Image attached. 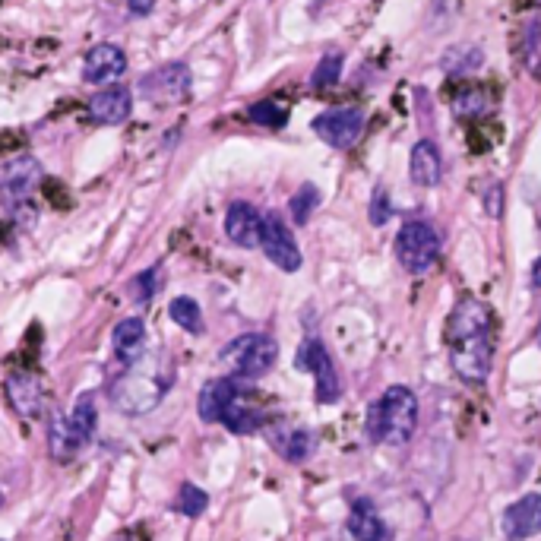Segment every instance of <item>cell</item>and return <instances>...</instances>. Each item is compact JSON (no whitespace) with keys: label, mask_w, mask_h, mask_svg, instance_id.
<instances>
[{"label":"cell","mask_w":541,"mask_h":541,"mask_svg":"<svg viewBox=\"0 0 541 541\" xmlns=\"http://www.w3.org/2000/svg\"><path fill=\"white\" fill-rule=\"evenodd\" d=\"M247 118L254 121V124H260V127H273V130H279V127H285V121H288V111H285L279 102L266 99V102L250 105V108H247Z\"/></svg>","instance_id":"obj_25"},{"label":"cell","mask_w":541,"mask_h":541,"mask_svg":"<svg viewBox=\"0 0 541 541\" xmlns=\"http://www.w3.org/2000/svg\"><path fill=\"white\" fill-rule=\"evenodd\" d=\"M222 424H225L231 434H254V431H260L263 424H266V415L257 412V409H250V405L235 402V405H231V409L225 412Z\"/></svg>","instance_id":"obj_21"},{"label":"cell","mask_w":541,"mask_h":541,"mask_svg":"<svg viewBox=\"0 0 541 541\" xmlns=\"http://www.w3.org/2000/svg\"><path fill=\"white\" fill-rule=\"evenodd\" d=\"M311 127L326 146L349 149L364 130V111L361 108H330V111L317 114Z\"/></svg>","instance_id":"obj_8"},{"label":"cell","mask_w":541,"mask_h":541,"mask_svg":"<svg viewBox=\"0 0 541 541\" xmlns=\"http://www.w3.org/2000/svg\"><path fill=\"white\" fill-rule=\"evenodd\" d=\"M0 541H4V538H0Z\"/></svg>","instance_id":"obj_35"},{"label":"cell","mask_w":541,"mask_h":541,"mask_svg":"<svg viewBox=\"0 0 541 541\" xmlns=\"http://www.w3.org/2000/svg\"><path fill=\"white\" fill-rule=\"evenodd\" d=\"M127 7L130 13H137V16H146L152 7H156V0H127Z\"/></svg>","instance_id":"obj_31"},{"label":"cell","mask_w":541,"mask_h":541,"mask_svg":"<svg viewBox=\"0 0 541 541\" xmlns=\"http://www.w3.org/2000/svg\"><path fill=\"white\" fill-rule=\"evenodd\" d=\"M140 92L149 102H159V105H171V102L187 99V92H190L187 64H165L159 70H152L149 76L140 80Z\"/></svg>","instance_id":"obj_10"},{"label":"cell","mask_w":541,"mask_h":541,"mask_svg":"<svg viewBox=\"0 0 541 541\" xmlns=\"http://www.w3.org/2000/svg\"><path fill=\"white\" fill-rule=\"evenodd\" d=\"M7 402H10V409L16 415H23V418H35L38 412H42V402H45V390H42V383H38V377L26 374V371H16L7 377Z\"/></svg>","instance_id":"obj_16"},{"label":"cell","mask_w":541,"mask_h":541,"mask_svg":"<svg viewBox=\"0 0 541 541\" xmlns=\"http://www.w3.org/2000/svg\"><path fill=\"white\" fill-rule=\"evenodd\" d=\"M0 507H4V491H0Z\"/></svg>","instance_id":"obj_33"},{"label":"cell","mask_w":541,"mask_h":541,"mask_svg":"<svg viewBox=\"0 0 541 541\" xmlns=\"http://www.w3.org/2000/svg\"><path fill=\"white\" fill-rule=\"evenodd\" d=\"M418 428V399L409 386H390L364 418V431L374 443H390V447H405Z\"/></svg>","instance_id":"obj_3"},{"label":"cell","mask_w":541,"mask_h":541,"mask_svg":"<svg viewBox=\"0 0 541 541\" xmlns=\"http://www.w3.org/2000/svg\"><path fill=\"white\" fill-rule=\"evenodd\" d=\"M349 532L355 541H390V529L380 519V513L367 504V500H358L349 513Z\"/></svg>","instance_id":"obj_20"},{"label":"cell","mask_w":541,"mask_h":541,"mask_svg":"<svg viewBox=\"0 0 541 541\" xmlns=\"http://www.w3.org/2000/svg\"><path fill=\"white\" fill-rule=\"evenodd\" d=\"M114 355H118L127 367L140 364L146 358V323L140 317H124L114 326Z\"/></svg>","instance_id":"obj_18"},{"label":"cell","mask_w":541,"mask_h":541,"mask_svg":"<svg viewBox=\"0 0 541 541\" xmlns=\"http://www.w3.org/2000/svg\"><path fill=\"white\" fill-rule=\"evenodd\" d=\"M95 428H99V409H95L92 393H83L80 399L73 402L70 412L51 418V428H48L51 456L57 462L73 459L95 437Z\"/></svg>","instance_id":"obj_4"},{"label":"cell","mask_w":541,"mask_h":541,"mask_svg":"<svg viewBox=\"0 0 541 541\" xmlns=\"http://www.w3.org/2000/svg\"><path fill=\"white\" fill-rule=\"evenodd\" d=\"M390 197H386V190L383 187H377L374 190V203H371V222L374 225H383L386 219H390Z\"/></svg>","instance_id":"obj_30"},{"label":"cell","mask_w":541,"mask_h":541,"mask_svg":"<svg viewBox=\"0 0 541 541\" xmlns=\"http://www.w3.org/2000/svg\"><path fill=\"white\" fill-rule=\"evenodd\" d=\"M538 345H541V326H538Z\"/></svg>","instance_id":"obj_34"},{"label":"cell","mask_w":541,"mask_h":541,"mask_svg":"<svg viewBox=\"0 0 541 541\" xmlns=\"http://www.w3.org/2000/svg\"><path fill=\"white\" fill-rule=\"evenodd\" d=\"M219 361L225 364L231 380H260L276 367L279 342L266 333H247V336H238L235 342H228Z\"/></svg>","instance_id":"obj_5"},{"label":"cell","mask_w":541,"mask_h":541,"mask_svg":"<svg viewBox=\"0 0 541 541\" xmlns=\"http://www.w3.org/2000/svg\"><path fill=\"white\" fill-rule=\"evenodd\" d=\"M127 295L137 304L152 301V295H156V269H143L140 276H133L130 285H127Z\"/></svg>","instance_id":"obj_29"},{"label":"cell","mask_w":541,"mask_h":541,"mask_svg":"<svg viewBox=\"0 0 541 541\" xmlns=\"http://www.w3.org/2000/svg\"><path fill=\"white\" fill-rule=\"evenodd\" d=\"M298 367L307 374H314L317 383V402H336L339 399V374L330 352L323 349L320 339H304L298 349Z\"/></svg>","instance_id":"obj_9"},{"label":"cell","mask_w":541,"mask_h":541,"mask_svg":"<svg viewBox=\"0 0 541 541\" xmlns=\"http://www.w3.org/2000/svg\"><path fill=\"white\" fill-rule=\"evenodd\" d=\"M320 206V190L314 184H301V190L288 200V212H292L295 225H307L314 216V209Z\"/></svg>","instance_id":"obj_23"},{"label":"cell","mask_w":541,"mask_h":541,"mask_svg":"<svg viewBox=\"0 0 541 541\" xmlns=\"http://www.w3.org/2000/svg\"><path fill=\"white\" fill-rule=\"evenodd\" d=\"M532 282L541 288V257H538V260H535V266H532Z\"/></svg>","instance_id":"obj_32"},{"label":"cell","mask_w":541,"mask_h":541,"mask_svg":"<svg viewBox=\"0 0 541 541\" xmlns=\"http://www.w3.org/2000/svg\"><path fill=\"white\" fill-rule=\"evenodd\" d=\"M168 317L175 320L181 330H187L193 336L203 333V311H200V304L193 298H187V295H181V298H175L168 304Z\"/></svg>","instance_id":"obj_22"},{"label":"cell","mask_w":541,"mask_h":541,"mask_svg":"<svg viewBox=\"0 0 541 541\" xmlns=\"http://www.w3.org/2000/svg\"><path fill=\"white\" fill-rule=\"evenodd\" d=\"M409 178L418 187H437L443 178V156L431 140H418L409 152Z\"/></svg>","instance_id":"obj_19"},{"label":"cell","mask_w":541,"mask_h":541,"mask_svg":"<svg viewBox=\"0 0 541 541\" xmlns=\"http://www.w3.org/2000/svg\"><path fill=\"white\" fill-rule=\"evenodd\" d=\"M396 260L405 273L424 276L440 260V235L428 222H405L396 235Z\"/></svg>","instance_id":"obj_6"},{"label":"cell","mask_w":541,"mask_h":541,"mask_svg":"<svg viewBox=\"0 0 541 541\" xmlns=\"http://www.w3.org/2000/svg\"><path fill=\"white\" fill-rule=\"evenodd\" d=\"M130 111H133V92H130V89H121V86L92 95V102H89L92 121H95V124H105V127L124 124V121L130 118Z\"/></svg>","instance_id":"obj_17"},{"label":"cell","mask_w":541,"mask_h":541,"mask_svg":"<svg viewBox=\"0 0 541 541\" xmlns=\"http://www.w3.org/2000/svg\"><path fill=\"white\" fill-rule=\"evenodd\" d=\"M453 371L469 383H485L494 364V317L478 298H462L447 323Z\"/></svg>","instance_id":"obj_1"},{"label":"cell","mask_w":541,"mask_h":541,"mask_svg":"<svg viewBox=\"0 0 541 541\" xmlns=\"http://www.w3.org/2000/svg\"><path fill=\"white\" fill-rule=\"evenodd\" d=\"M260 247L266 260L279 266L282 273H298L301 269V247L295 241V235L288 231V225L282 222L279 212H266L263 216V235H260Z\"/></svg>","instance_id":"obj_7"},{"label":"cell","mask_w":541,"mask_h":541,"mask_svg":"<svg viewBox=\"0 0 541 541\" xmlns=\"http://www.w3.org/2000/svg\"><path fill=\"white\" fill-rule=\"evenodd\" d=\"M238 402V380L231 377H216L209 380L200 396H197V415L206 421V424H216L225 418V412L231 409V405Z\"/></svg>","instance_id":"obj_15"},{"label":"cell","mask_w":541,"mask_h":541,"mask_svg":"<svg viewBox=\"0 0 541 541\" xmlns=\"http://www.w3.org/2000/svg\"><path fill=\"white\" fill-rule=\"evenodd\" d=\"M491 102L494 99L488 95V89H466L453 99V108L459 118H478V114H485L491 108Z\"/></svg>","instance_id":"obj_24"},{"label":"cell","mask_w":541,"mask_h":541,"mask_svg":"<svg viewBox=\"0 0 541 541\" xmlns=\"http://www.w3.org/2000/svg\"><path fill=\"white\" fill-rule=\"evenodd\" d=\"M339 76H342V54H326L320 57V64L311 76V86L314 89H330L339 83Z\"/></svg>","instance_id":"obj_27"},{"label":"cell","mask_w":541,"mask_h":541,"mask_svg":"<svg viewBox=\"0 0 541 541\" xmlns=\"http://www.w3.org/2000/svg\"><path fill=\"white\" fill-rule=\"evenodd\" d=\"M209 507V497H206V491H200L197 485H181V491H178V513H184V516H200L203 510Z\"/></svg>","instance_id":"obj_28"},{"label":"cell","mask_w":541,"mask_h":541,"mask_svg":"<svg viewBox=\"0 0 541 541\" xmlns=\"http://www.w3.org/2000/svg\"><path fill=\"white\" fill-rule=\"evenodd\" d=\"M42 181V165L32 156H16L0 168V200L4 203H23L35 184Z\"/></svg>","instance_id":"obj_11"},{"label":"cell","mask_w":541,"mask_h":541,"mask_svg":"<svg viewBox=\"0 0 541 541\" xmlns=\"http://www.w3.org/2000/svg\"><path fill=\"white\" fill-rule=\"evenodd\" d=\"M171 380H175V367L168 361H152L143 358L140 364L127 367V374L121 380H114L111 386V405L121 415H146L165 399V393L171 390Z\"/></svg>","instance_id":"obj_2"},{"label":"cell","mask_w":541,"mask_h":541,"mask_svg":"<svg viewBox=\"0 0 541 541\" xmlns=\"http://www.w3.org/2000/svg\"><path fill=\"white\" fill-rule=\"evenodd\" d=\"M541 532V494H526L504 513V535L510 541H526Z\"/></svg>","instance_id":"obj_14"},{"label":"cell","mask_w":541,"mask_h":541,"mask_svg":"<svg viewBox=\"0 0 541 541\" xmlns=\"http://www.w3.org/2000/svg\"><path fill=\"white\" fill-rule=\"evenodd\" d=\"M314 447H317V437L311 431H292L279 450H282V456L288 462H304L307 456L314 453Z\"/></svg>","instance_id":"obj_26"},{"label":"cell","mask_w":541,"mask_h":541,"mask_svg":"<svg viewBox=\"0 0 541 541\" xmlns=\"http://www.w3.org/2000/svg\"><path fill=\"white\" fill-rule=\"evenodd\" d=\"M225 235L231 244H238L244 250L260 247V235H263L260 209L250 206V203H231L225 212Z\"/></svg>","instance_id":"obj_12"},{"label":"cell","mask_w":541,"mask_h":541,"mask_svg":"<svg viewBox=\"0 0 541 541\" xmlns=\"http://www.w3.org/2000/svg\"><path fill=\"white\" fill-rule=\"evenodd\" d=\"M127 70V54L118 45H95L83 61V80L92 86L121 80Z\"/></svg>","instance_id":"obj_13"}]
</instances>
